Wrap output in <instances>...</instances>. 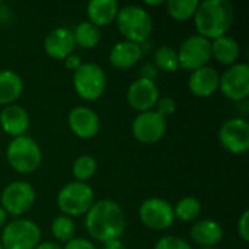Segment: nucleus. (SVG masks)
Segmentation results:
<instances>
[{"instance_id": "obj_14", "label": "nucleus", "mask_w": 249, "mask_h": 249, "mask_svg": "<svg viewBox=\"0 0 249 249\" xmlns=\"http://www.w3.org/2000/svg\"><path fill=\"white\" fill-rule=\"evenodd\" d=\"M159 98V86L152 79L139 77L134 82H131L127 89V102L139 114L155 109Z\"/></svg>"}, {"instance_id": "obj_27", "label": "nucleus", "mask_w": 249, "mask_h": 249, "mask_svg": "<svg viewBox=\"0 0 249 249\" xmlns=\"http://www.w3.org/2000/svg\"><path fill=\"white\" fill-rule=\"evenodd\" d=\"M98 171V162L90 155H80L74 159L71 172L77 182H88Z\"/></svg>"}, {"instance_id": "obj_38", "label": "nucleus", "mask_w": 249, "mask_h": 249, "mask_svg": "<svg viewBox=\"0 0 249 249\" xmlns=\"http://www.w3.org/2000/svg\"><path fill=\"white\" fill-rule=\"evenodd\" d=\"M146 6H160V4H165V1L162 0H158V1H144Z\"/></svg>"}, {"instance_id": "obj_10", "label": "nucleus", "mask_w": 249, "mask_h": 249, "mask_svg": "<svg viewBox=\"0 0 249 249\" xmlns=\"http://www.w3.org/2000/svg\"><path fill=\"white\" fill-rule=\"evenodd\" d=\"M140 222L152 231H166L174 225V207L160 197H150L139 207Z\"/></svg>"}, {"instance_id": "obj_4", "label": "nucleus", "mask_w": 249, "mask_h": 249, "mask_svg": "<svg viewBox=\"0 0 249 249\" xmlns=\"http://www.w3.org/2000/svg\"><path fill=\"white\" fill-rule=\"evenodd\" d=\"M6 160L18 174H32L42 163V150L29 136L15 137L7 144Z\"/></svg>"}, {"instance_id": "obj_11", "label": "nucleus", "mask_w": 249, "mask_h": 249, "mask_svg": "<svg viewBox=\"0 0 249 249\" xmlns=\"http://www.w3.org/2000/svg\"><path fill=\"white\" fill-rule=\"evenodd\" d=\"M219 142L232 155L247 153L249 149V123L241 117L226 120L219 128Z\"/></svg>"}, {"instance_id": "obj_16", "label": "nucleus", "mask_w": 249, "mask_h": 249, "mask_svg": "<svg viewBox=\"0 0 249 249\" xmlns=\"http://www.w3.org/2000/svg\"><path fill=\"white\" fill-rule=\"evenodd\" d=\"M29 124H31L29 114L20 105L16 104L6 105L0 111V128L13 139L26 136Z\"/></svg>"}, {"instance_id": "obj_8", "label": "nucleus", "mask_w": 249, "mask_h": 249, "mask_svg": "<svg viewBox=\"0 0 249 249\" xmlns=\"http://www.w3.org/2000/svg\"><path fill=\"white\" fill-rule=\"evenodd\" d=\"M35 190L26 181H12L0 196V206L7 214L15 217L23 216L35 204Z\"/></svg>"}, {"instance_id": "obj_12", "label": "nucleus", "mask_w": 249, "mask_h": 249, "mask_svg": "<svg viewBox=\"0 0 249 249\" xmlns=\"http://www.w3.org/2000/svg\"><path fill=\"white\" fill-rule=\"evenodd\" d=\"M220 92L231 101L242 102L249 96V66L247 63H236L229 66L219 80Z\"/></svg>"}, {"instance_id": "obj_33", "label": "nucleus", "mask_w": 249, "mask_h": 249, "mask_svg": "<svg viewBox=\"0 0 249 249\" xmlns=\"http://www.w3.org/2000/svg\"><path fill=\"white\" fill-rule=\"evenodd\" d=\"M63 249H98L93 242L85 239V238H73L67 244H64Z\"/></svg>"}, {"instance_id": "obj_26", "label": "nucleus", "mask_w": 249, "mask_h": 249, "mask_svg": "<svg viewBox=\"0 0 249 249\" xmlns=\"http://www.w3.org/2000/svg\"><path fill=\"white\" fill-rule=\"evenodd\" d=\"M168 15L179 22H185L194 18L197 7L200 4L198 0H169L165 3Z\"/></svg>"}, {"instance_id": "obj_5", "label": "nucleus", "mask_w": 249, "mask_h": 249, "mask_svg": "<svg viewBox=\"0 0 249 249\" xmlns=\"http://www.w3.org/2000/svg\"><path fill=\"white\" fill-rule=\"evenodd\" d=\"M95 203V193L88 182H69L57 194V207L67 217H79L89 212Z\"/></svg>"}, {"instance_id": "obj_29", "label": "nucleus", "mask_w": 249, "mask_h": 249, "mask_svg": "<svg viewBox=\"0 0 249 249\" xmlns=\"http://www.w3.org/2000/svg\"><path fill=\"white\" fill-rule=\"evenodd\" d=\"M51 233L58 242L67 244L69 241L76 238V225L71 217L60 214L51 223Z\"/></svg>"}, {"instance_id": "obj_35", "label": "nucleus", "mask_w": 249, "mask_h": 249, "mask_svg": "<svg viewBox=\"0 0 249 249\" xmlns=\"http://www.w3.org/2000/svg\"><path fill=\"white\" fill-rule=\"evenodd\" d=\"M102 249H127L125 245L121 242V239H115V241H109V242H105Z\"/></svg>"}, {"instance_id": "obj_31", "label": "nucleus", "mask_w": 249, "mask_h": 249, "mask_svg": "<svg viewBox=\"0 0 249 249\" xmlns=\"http://www.w3.org/2000/svg\"><path fill=\"white\" fill-rule=\"evenodd\" d=\"M155 111H156L159 115H162L163 118H168V117H171L172 114H175V111H177V102H175L171 96H162V98H159V101L156 102Z\"/></svg>"}, {"instance_id": "obj_32", "label": "nucleus", "mask_w": 249, "mask_h": 249, "mask_svg": "<svg viewBox=\"0 0 249 249\" xmlns=\"http://www.w3.org/2000/svg\"><path fill=\"white\" fill-rule=\"evenodd\" d=\"M238 235L244 242L249 241V212L245 210L238 220Z\"/></svg>"}, {"instance_id": "obj_22", "label": "nucleus", "mask_w": 249, "mask_h": 249, "mask_svg": "<svg viewBox=\"0 0 249 249\" xmlns=\"http://www.w3.org/2000/svg\"><path fill=\"white\" fill-rule=\"evenodd\" d=\"M239 55H241V45L233 36L223 35L212 41V57H214V60H217L220 64L228 67L233 66L238 63Z\"/></svg>"}, {"instance_id": "obj_23", "label": "nucleus", "mask_w": 249, "mask_h": 249, "mask_svg": "<svg viewBox=\"0 0 249 249\" xmlns=\"http://www.w3.org/2000/svg\"><path fill=\"white\" fill-rule=\"evenodd\" d=\"M23 92L22 77L9 69L0 70V105L15 104Z\"/></svg>"}, {"instance_id": "obj_25", "label": "nucleus", "mask_w": 249, "mask_h": 249, "mask_svg": "<svg viewBox=\"0 0 249 249\" xmlns=\"http://www.w3.org/2000/svg\"><path fill=\"white\" fill-rule=\"evenodd\" d=\"M201 213V203L198 198L193 196L182 197L174 207V216L175 219H179L181 222H194L198 219Z\"/></svg>"}, {"instance_id": "obj_20", "label": "nucleus", "mask_w": 249, "mask_h": 249, "mask_svg": "<svg viewBox=\"0 0 249 249\" xmlns=\"http://www.w3.org/2000/svg\"><path fill=\"white\" fill-rule=\"evenodd\" d=\"M190 238L201 248L216 247L223 239V228L212 219H201L196 222L190 231Z\"/></svg>"}, {"instance_id": "obj_21", "label": "nucleus", "mask_w": 249, "mask_h": 249, "mask_svg": "<svg viewBox=\"0 0 249 249\" xmlns=\"http://www.w3.org/2000/svg\"><path fill=\"white\" fill-rule=\"evenodd\" d=\"M118 9L120 6L115 0H92L86 6V13L92 25L102 28L115 22Z\"/></svg>"}, {"instance_id": "obj_37", "label": "nucleus", "mask_w": 249, "mask_h": 249, "mask_svg": "<svg viewBox=\"0 0 249 249\" xmlns=\"http://www.w3.org/2000/svg\"><path fill=\"white\" fill-rule=\"evenodd\" d=\"M6 219H7V213H6V212L3 210V207L0 206V228H3V226H4Z\"/></svg>"}, {"instance_id": "obj_19", "label": "nucleus", "mask_w": 249, "mask_h": 249, "mask_svg": "<svg viewBox=\"0 0 249 249\" xmlns=\"http://www.w3.org/2000/svg\"><path fill=\"white\" fill-rule=\"evenodd\" d=\"M143 57V47L131 41H120L109 51V63L120 70L134 67Z\"/></svg>"}, {"instance_id": "obj_39", "label": "nucleus", "mask_w": 249, "mask_h": 249, "mask_svg": "<svg viewBox=\"0 0 249 249\" xmlns=\"http://www.w3.org/2000/svg\"><path fill=\"white\" fill-rule=\"evenodd\" d=\"M201 249H216V247H210V248H201Z\"/></svg>"}, {"instance_id": "obj_34", "label": "nucleus", "mask_w": 249, "mask_h": 249, "mask_svg": "<svg viewBox=\"0 0 249 249\" xmlns=\"http://www.w3.org/2000/svg\"><path fill=\"white\" fill-rule=\"evenodd\" d=\"M64 66H66V69H69L71 71H76L82 66V60H80V57L77 54L73 53L67 58H64Z\"/></svg>"}, {"instance_id": "obj_17", "label": "nucleus", "mask_w": 249, "mask_h": 249, "mask_svg": "<svg viewBox=\"0 0 249 249\" xmlns=\"http://www.w3.org/2000/svg\"><path fill=\"white\" fill-rule=\"evenodd\" d=\"M73 32L69 28H55L44 39V51L48 57L54 60H64L74 51Z\"/></svg>"}, {"instance_id": "obj_1", "label": "nucleus", "mask_w": 249, "mask_h": 249, "mask_svg": "<svg viewBox=\"0 0 249 249\" xmlns=\"http://www.w3.org/2000/svg\"><path fill=\"white\" fill-rule=\"evenodd\" d=\"M85 216L88 233L101 244L120 239L127 226L123 207L109 198L95 201Z\"/></svg>"}, {"instance_id": "obj_40", "label": "nucleus", "mask_w": 249, "mask_h": 249, "mask_svg": "<svg viewBox=\"0 0 249 249\" xmlns=\"http://www.w3.org/2000/svg\"><path fill=\"white\" fill-rule=\"evenodd\" d=\"M0 249H3V247H1V245H0Z\"/></svg>"}, {"instance_id": "obj_18", "label": "nucleus", "mask_w": 249, "mask_h": 249, "mask_svg": "<svg viewBox=\"0 0 249 249\" xmlns=\"http://www.w3.org/2000/svg\"><path fill=\"white\" fill-rule=\"evenodd\" d=\"M220 74L209 66L200 67L190 73L187 86L191 95L197 98H209L219 89Z\"/></svg>"}, {"instance_id": "obj_28", "label": "nucleus", "mask_w": 249, "mask_h": 249, "mask_svg": "<svg viewBox=\"0 0 249 249\" xmlns=\"http://www.w3.org/2000/svg\"><path fill=\"white\" fill-rule=\"evenodd\" d=\"M155 64L159 70H163L168 73H175L179 69L177 50L169 45H160L155 51Z\"/></svg>"}, {"instance_id": "obj_2", "label": "nucleus", "mask_w": 249, "mask_h": 249, "mask_svg": "<svg viewBox=\"0 0 249 249\" xmlns=\"http://www.w3.org/2000/svg\"><path fill=\"white\" fill-rule=\"evenodd\" d=\"M233 6L228 0H204L200 1L194 15V23L198 35L213 41L228 35L233 23Z\"/></svg>"}, {"instance_id": "obj_7", "label": "nucleus", "mask_w": 249, "mask_h": 249, "mask_svg": "<svg viewBox=\"0 0 249 249\" xmlns=\"http://www.w3.org/2000/svg\"><path fill=\"white\" fill-rule=\"evenodd\" d=\"M73 88L82 99L88 102L98 101L107 89V73L95 63H82L73 71Z\"/></svg>"}, {"instance_id": "obj_3", "label": "nucleus", "mask_w": 249, "mask_h": 249, "mask_svg": "<svg viewBox=\"0 0 249 249\" xmlns=\"http://www.w3.org/2000/svg\"><path fill=\"white\" fill-rule=\"evenodd\" d=\"M115 25L125 41L143 44L153 32V20L150 13L137 4H127L118 9Z\"/></svg>"}, {"instance_id": "obj_15", "label": "nucleus", "mask_w": 249, "mask_h": 249, "mask_svg": "<svg viewBox=\"0 0 249 249\" xmlns=\"http://www.w3.org/2000/svg\"><path fill=\"white\" fill-rule=\"evenodd\" d=\"M70 131L83 140L93 139L101 130L99 115L89 107H74L67 117Z\"/></svg>"}, {"instance_id": "obj_9", "label": "nucleus", "mask_w": 249, "mask_h": 249, "mask_svg": "<svg viewBox=\"0 0 249 249\" xmlns=\"http://www.w3.org/2000/svg\"><path fill=\"white\" fill-rule=\"evenodd\" d=\"M177 53L179 69L191 73L200 67L207 66V63L212 60V41L203 38L198 34L190 35L181 42Z\"/></svg>"}, {"instance_id": "obj_30", "label": "nucleus", "mask_w": 249, "mask_h": 249, "mask_svg": "<svg viewBox=\"0 0 249 249\" xmlns=\"http://www.w3.org/2000/svg\"><path fill=\"white\" fill-rule=\"evenodd\" d=\"M153 249H193V247L187 241H184V239H181L178 236L168 235V236L160 238L156 242Z\"/></svg>"}, {"instance_id": "obj_36", "label": "nucleus", "mask_w": 249, "mask_h": 249, "mask_svg": "<svg viewBox=\"0 0 249 249\" xmlns=\"http://www.w3.org/2000/svg\"><path fill=\"white\" fill-rule=\"evenodd\" d=\"M35 249H63L60 245L54 244V242H41Z\"/></svg>"}, {"instance_id": "obj_6", "label": "nucleus", "mask_w": 249, "mask_h": 249, "mask_svg": "<svg viewBox=\"0 0 249 249\" xmlns=\"http://www.w3.org/2000/svg\"><path fill=\"white\" fill-rule=\"evenodd\" d=\"M41 229L29 219H15L4 225L0 245L3 249H35L41 244Z\"/></svg>"}, {"instance_id": "obj_13", "label": "nucleus", "mask_w": 249, "mask_h": 249, "mask_svg": "<svg viewBox=\"0 0 249 249\" xmlns=\"http://www.w3.org/2000/svg\"><path fill=\"white\" fill-rule=\"evenodd\" d=\"M168 130L166 118L159 115L155 109L140 112L131 125V133L139 143L155 144L160 142Z\"/></svg>"}, {"instance_id": "obj_41", "label": "nucleus", "mask_w": 249, "mask_h": 249, "mask_svg": "<svg viewBox=\"0 0 249 249\" xmlns=\"http://www.w3.org/2000/svg\"><path fill=\"white\" fill-rule=\"evenodd\" d=\"M0 4H1V3H0Z\"/></svg>"}, {"instance_id": "obj_24", "label": "nucleus", "mask_w": 249, "mask_h": 249, "mask_svg": "<svg viewBox=\"0 0 249 249\" xmlns=\"http://www.w3.org/2000/svg\"><path fill=\"white\" fill-rule=\"evenodd\" d=\"M71 32H73L74 44L82 47V48H86V50L95 48L99 44V41H101V31H99V28L92 25L89 20L79 22Z\"/></svg>"}]
</instances>
